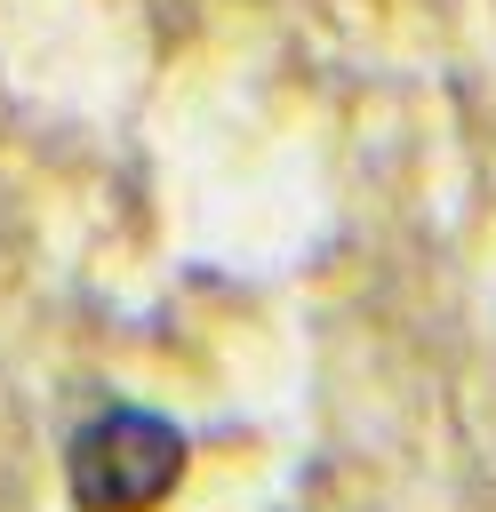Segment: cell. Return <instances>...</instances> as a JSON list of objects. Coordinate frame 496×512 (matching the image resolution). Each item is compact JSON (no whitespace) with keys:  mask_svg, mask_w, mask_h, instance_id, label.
<instances>
[{"mask_svg":"<svg viewBox=\"0 0 496 512\" xmlns=\"http://www.w3.org/2000/svg\"><path fill=\"white\" fill-rule=\"evenodd\" d=\"M184 480V432L152 408H104L72 432V504L80 512H152Z\"/></svg>","mask_w":496,"mask_h":512,"instance_id":"obj_1","label":"cell"}]
</instances>
